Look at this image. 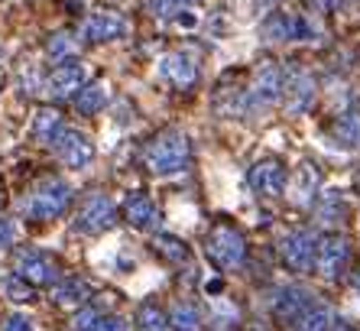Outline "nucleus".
<instances>
[{
    "mask_svg": "<svg viewBox=\"0 0 360 331\" xmlns=\"http://www.w3.org/2000/svg\"><path fill=\"white\" fill-rule=\"evenodd\" d=\"M65 130V120H62V114L56 108H42L39 114L33 117V137L39 143H56L59 140V133Z\"/></svg>",
    "mask_w": 360,
    "mask_h": 331,
    "instance_id": "nucleus-22",
    "label": "nucleus"
},
{
    "mask_svg": "<svg viewBox=\"0 0 360 331\" xmlns=\"http://www.w3.org/2000/svg\"><path fill=\"white\" fill-rule=\"evenodd\" d=\"M335 322L338 318H335V312H331L328 306H311L295 325H299V331H331L335 328Z\"/></svg>",
    "mask_w": 360,
    "mask_h": 331,
    "instance_id": "nucleus-27",
    "label": "nucleus"
},
{
    "mask_svg": "<svg viewBox=\"0 0 360 331\" xmlns=\"http://www.w3.org/2000/svg\"><path fill=\"white\" fill-rule=\"evenodd\" d=\"M4 292H7L13 302H30V299H33V286L26 280H20L17 273L10 276V280H4Z\"/></svg>",
    "mask_w": 360,
    "mask_h": 331,
    "instance_id": "nucleus-30",
    "label": "nucleus"
},
{
    "mask_svg": "<svg viewBox=\"0 0 360 331\" xmlns=\"http://www.w3.org/2000/svg\"><path fill=\"white\" fill-rule=\"evenodd\" d=\"M84 78H88V75H84L82 62H59V65L46 75V94H49L52 101L75 98L84 88Z\"/></svg>",
    "mask_w": 360,
    "mask_h": 331,
    "instance_id": "nucleus-10",
    "label": "nucleus"
},
{
    "mask_svg": "<svg viewBox=\"0 0 360 331\" xmlns=\"http://www.w3.org/2000/svg\"><path fill=\"white\" fill-rule=\"evenodd\" d=\"M160 75L169 85L188 92V88L198 82V62H195L188 52H169V56H162V62H160Z\"/></svg>",
    "mask_w": 360,
    "mask_h": 331,
    "instance_id": "nucleus-16",
    "label": "nucleus"
},
{
    "mask_svg": "<svg viewBox=\"0 0 360 331\" xmlns=\"http://www.w3.org/2000/svg\"><path fill=\"white\" fill-rule=\"evenodd\" d=\"M279 101H283V68L276 62H260L247 88V108L250 114H263Z\"/></svg>",
    "mask_w": 360,
    "mask_h": 331,
    "instance_id": "nucleus-4",
    "label": "nucleus"
},
{
    "mask_svg": "<svg viewBox=\"0 0 360 331\" xmlns=\"http://www.w3.org/2000/svg\"><path fill=\"white\" fill-rule=\"evenodd\" d=\"M13 237H17V227H13V221L0 215V250H7L10 244H13Z\"/></svg>",
    "mask_w": 360,
    "mask_h": 331,
    "instance_id": "nucleus-31",
    "label": "nucleus"
},
{
    "mask_svg": "<svg viewBox=\"0 0 360 331\" xmlns=\"http://www.w3.org/2000/svg\"><path fill=\"white\" fill-rule=\"evenodd\" d=\"M4 331H33V328H30V318H23V315H10L7 325H4Z\"/></svg>",
    "mask_w": 360,
    "mask_h": 331,
    "instance_id": "nucleus-32",
    "label": "nucleus"
},
{
    "mask_svg": "<svg viewBox=\"0 0 360 331\" xmlns=\"http://www.w3.org/2000/svg\"><path fill=\"white\" fill-rule=\"evenodd\" d=\"M311 306H315V302H311V292L302 289V286H285V289H279L276 296H273V315H276L279 322H289V325L299 322Z\"/></svg>",
    "mask_w": 360,
    "mask_h": 331,
    "instance_id": "nucleus-15",
    "label": "nucleus"
},
{
    "mask_svg": "<svg viewBox=\"0 0 360 331\" xmlns=\"http://www.w3.org/2000/svg\"><path fill=\"white\" fill-rule=\"evenodd\" d=\"M52 149H56V156H59L68 169H84V166L94 159V143L88 140L84 133L72 130V127H65V130L59 133V140L52 143Z\"/></svg>",
    "mask_w": 360,
    "mask_h": 331,
    "instance_id": "nucleus-12",
    "label": "nucleus"
},
{
    "mask_svg": "<svg viewBox=\"0 0 360 331\" xmlns=\"http://www.w3.org/2000/svg\"><path fill=\"white\" fill-rule=\"evenodd\" d=\"M335 140L347 149L360 146V111L357 108H347L335 117Z\"/></svg>",
    "mask_w": 360,
    "mask_h": 331,
    "instance_id": "nucleus-23",
    "label": "nucleus"
},
{
    "mask_svg": "<svg viewBox=\"0 0 360 331\" xmlns=\"http://www.w3.org/2000/svg\"><path fill=\"white\" fill-rule=\"evenodd\" d=\"M205 254L221 270H240L247 263V240L234 224H214L205 237Z\"/></svg>",
    "mask_w": 360,
    "mask_h": 331,
    "instance_id": "nucleus-3",
    "label": "nucleus"
},
{
    "mask_svg": "<svg viewBox=\"0 0 360 331\" xmlns=\"http://www.w3.org/2000/svg\"><path fill=\"white\" fill-rule=\"evenodd\" d=\"M46 52H49L52 62H75L78 52H82V42L72 33H56L49 39V46H46Z\"/></svg>",
    "mask_w": 360,
    "mask_h": 331,
    "instance_id": "nucleus-25",
    "label": "nucleus"
},
{
    "mask_svg": "<svg viewBox=\"0 0 360 331\" xmlns=\"http://www.w3.org/2000/svg\"><path fill=\"white\" fill-rule=\"evenodd\" d=\"M134 322L140 331H169V315L162 312L156 302H143V306L136 308Z\"/></svg>",
    "mask_w": 360,
    "mask_h": 331,
    "instance_id": "nucleus-26",
    "label": "nucleus"
},
{
    "mask_svg": "<svg viewBox=\"0 0 360 331\" xmlns=\"http://www.w3.org/2000/svg\"><path fill=\"white\" fill-rule=\"evenodd\" d=\"M319 82L305 65H289L283 68V104L285 114H305L315 101Z\"/></svg>",
    "mask_w": 360,
    "mask_h": 331,
    "instance_id": "nucleus-5",
    "label": "nucleus"
},
{
    "mask_svg": "<svg viewBox=\"0 0 360 331\" xmlns=\"http://www.w3.org/2000/svg\"><path fill=\"white\" fill-rule=\"evenodd\" d=\"M319 185H321V175L319 169L311 163H302L299 173H295V185H292V201L295 205H311L315 201V195H319Z\"/></svg>",
    "mask_w": 360,
    "mask_h": 331,
    "instance_id": "nucleus-20",
    "label": "nucleus"
},
{
    "mask_svg": "<svg viewBox=\"0 0 360 331\" xmlns=\"http://www.w3.org/2000/svg\"><path fill=\"white\" fill-rule=\"evenodd\" d=\"M124 218L134 227H140V231H156L162 224V215L160 208H156V201L150 199V195H143V192H130L124 199Z\"/></svg>",
    "mask_w": 360,
    "mask_h": 331,
    "instance_id": "nucleus-17",
    "label": "nucleus"
},
{
    "mask_svg": "<svg viewBox=\"0 0 360 331\" xmlns=\"http://www.w3.org/2000/svg\"><path fill=\"white\" fill-rule=\"evenodd\" d=\"M153 247L160 250L169 263H185V260H188V247H185L179 237H169V234H160V237L153 240Z\"/></svg>",
    "mask_w": 360,
    "mask_h": 331,
    "instance_id": "nucleus-28",
    "label": "nucleus"
},
{
    "mask_svg": "<svg viewBox=\"0 0 360 331\" xmlns=\"http://www.w3.org/2000/svg\"><path fill=\"white\" fill-rule=\"evenodd\" d=\"M75 224L82 234H104L117 224V208H114V201H110L104 192H91V195L82 201V208H78Z\"/></svg>",
    "mask_w": 360,
    "mask_h": 331,
    "instance_id": "nucleus-6",
    "label": "nucleus"
},
{
    "mask_svg": "<svg viewBox=\"0 0 360 331\" xmlns=\"http://www.w3.org/2000/svg\"><path fill=\"white\" fill-rule=\"evenodd\" d=\"M263 36L269 42H289V39H315V30L295 13H269L263 20Z\"/></svg>",
    "mask_w": 360,
    "mask_h": 331,
    "instance_id": "nucleus-14",
    "label": "nucleus"
},
{
    "mask_svg": "<svg viewBox=\"0 0 360 331\" xmlns=\"http://www.w3.org/2000/svg\"><path fill=\"white\" fill-rule=\"evenodd\" d=\"M13 273L20 280H26L30 286H56L59 282V266L42 250H20L17 263H13Z\"/></svg>",
    "mask_w": 360,
    "mask_h": 331,
    "instance_id": "nucleus-9",
    "label": "nucleus"
},
{
    "mask_svg": "<svg viewBox=\"0 0 360 331\" xmlns=\"http://www.w3.org/2000/svg\"><path fill=\"white\" fill-rule=\"evenodd\" d=\"M72 195L75 192H72V185L65 179H46L26 195L20 208H23V215L36 218V221H52V218H62L68 211Z\"/></svg>",
    "mask_w": 360,
    "mask_h": 331,
    "instance_id": "nucleus-2",
    "label": "nucleus"
},
{
    "mask_svg": "<svg viewBox=\"0 0 360 331\" xmlns=\"http://www.w3.org/2000/svg\"><path fill=\"white\" fill-rule=\"evenodd\" d=\"M201 312L195 302H176V306L169 308V328L172 331H201Z\"/></svg>",
    "mask_w": 360,
    "mask_h": 331,
    "instance_id": "nucleus-24",
    "label": "nucleus"
},
{
    "mask_svg": "<svg viewBox=\"0 0 360 331\" xmlns=\"http://www.w3.org/2000/svg\"><path fill=\"white\" fill-rule=\"evenodd\" d=\"M331 331H357V328H354V325H347V322H335V328H331Z\"/></svg>",
    "mask_w": 360,
    "mask_h": 331,
    "instance_id": "nucleus-34",
    "label": "nucleus"
},
{
    "mask_svg": "<svg viewBox=\"0 0 360 331\" xmlns=\"http://www.w3.org/2000/svg\"><path fill=\"white\" fill-rule=\"evenodd\" d=\"M221 289H224V282H221V280H211L208 282V292H211V296H218Z\"/></svg>",
    "mask_w": 360,
    "mask_h": 331,
    "instance_id": "nucleus-33",
    "label": "nucleus"
},
{
    "mask_svg": "<svg viewBox=\"0 0 360 331\" xmlns=\"http://www.w3.org/2000/svg\"><path fill=\"white\" fill-rule=\"evenodd\" d=\"M247 182H250V189L257 192L260 199H279L285 192L289 175H285V166L279 163V159H260V163L250 169Z\"/></svg>",
    "mask_w": 360,
    "mask_h": 331,
    "instance_id": "nucleus-11",
    "label": "nucleus"
},
{
    "mask_svg": "<svg viewBox=\"0 0 360 331\" xmlns=\"http://www.w3.org/2000/svg\"><path fill=\"white\" fill-rule=\"evenodd\" d=\"M315 247H319V237L311 231H305V227H299V231H289L283 237L279 254H283V263L289 270L309 273V270H315Z\"/></svg>",
    "mask_w": 360,
    "mask_h": 331,
    "instance_id": "nucleus-8",
    "label": "nucleus"
},
{
    "mask_svg": "<svg viewBox=\"0 0 360 331\" xmlns=\"http://www.w3.org/2000/svg\"><path fill=\"white\" fill-rule=\"evenodd\" d=\"M354 282H357V292H360V266H357V273H354Z\"/></svg>",
    "mask_w": 360,
    "mask_h": 331,
    "instance_id": "nucleus-35",
    "label": "nucleus"
},
{
    "mask_svg": "<svg viewBox=\"0 0 360 331\" xmlns=\"http://www.w3.org/2000/svg\"><path fill=\"white\" fill-rule=\"evenodd\" d=\"M188 4L192 0H146V10L160 20H172V17H182L188 10Z\"/></svg>",
    "mask_w": 360,
    "mask_h": 331,
    "instance_id": "nucleus-29",
    "label": "nucleus"
},
{
    "mask_svg": "<svg viewBox=\"0 0 360 331\" xmlns=\"http://www.w3.org/2000/svg\"><path fill=\"white\" fill-rule=\"evenodd\" d=\"M192 159V146L182 130H162L143 146V166L153 175H176Z\"/></svg>",
    "mask_w": 360,
    "mask_h": 331,
    "instance_id": "nucleus-1",
    "label": "nucleus"
},
{
    "mask_svg": "<svg viewBox=\"0 0 360 331\" xmlns=\"http://www.w3.org/2000/svg\"><path fill=\"white\" fill-rule=\"evenodd\" d=\"M82 36L88 42H114L120 36H127V20L114 10H94V13L84 17Z\"/></svg>",
    "mask_w": 360,
    "mask_h": 331,
    "instance_id": "nucleus-13",
    "label": "nucleus"
},
{
    "mask_svg": "<svg viewBox=\"0 0 360 331\" xmlns=\"http://www.w3.org/2000/svg\"><path fill=\"white\" fill-rule=\"evenodd\" d=\"M52 296L59 306H72V308H82L88 306V299H91V289H88V282L78 280V276H68V280H59L52 286Z\"/></svg>",
    "mask_w": 360,
    "mask_h": 331,
    "instance_id": "nucleus-21",
    "label": "nucleus"
},
{
    "mask_svg": "<svg viewBox=\"0 0 360 331\" xmlns=\"http://www.w3.org/2000/svg\"><path fill=\"white\" fill-rule=\"evenodd\" d=\"M72 325H75V331H130V322H127V318L101 312V308H94V306L75 308Z\"/></svg>",
    "mask_w": 360,
    "mask_h": 331,
    "instance_id": "nucleus-18",
    "label": "nucleus"
},
{
    "mask_svg": "<svg viewBox=\"0 0 360 331\" xmlns=\"http://www.w3.org/2000/svg\"><path fill=\"white\" fill-rule=\"evenodd\" d=\"M351 263V244L344 234H325L319 237V247H315V270H319L325 280H338V276L347 270Z\"/></svg>",
    "mask_w": 360,
    "mask_h": 331,
    "instance_id": "nucleus-7",
    "label": "nucleus"
},
{
    "mask_svg": "<svg viewBox=\"0 0 360 331\" xmlns=\"http://www.w3.org/2000/svg\"><path fill=\"white\" fill-rule=\"evenodd\" d=\"M108 101H110L108 82H84V88L75 94V108H78V114L91 117V114H98V111H104Z\"/></svg>",
    "mask_w": 360,
    "mask_h": 331,
    "instance_id": "nucleus-19",
    "label": "nucleus"
}]
</instances>
